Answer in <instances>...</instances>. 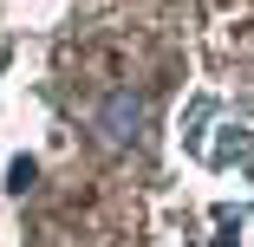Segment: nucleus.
Here are the masks:
<instances>
[{
  "label": "nucleus",
  "mask_w": 254,
  "mask_h": 247,
  "mask_svg": "<svg viewBox=\"0 0 254 247\" xmlns=\"http://www.w3.org/2000/svg\"><path fill=\"white\" fill-rule=\"evenodd\" d=\"M91 130H98L105 150H137L150 137V98L143 91H111L105 104L91 111Z\"/></svg>",
  "instance_id": "obj_1"
}]
</instances>
